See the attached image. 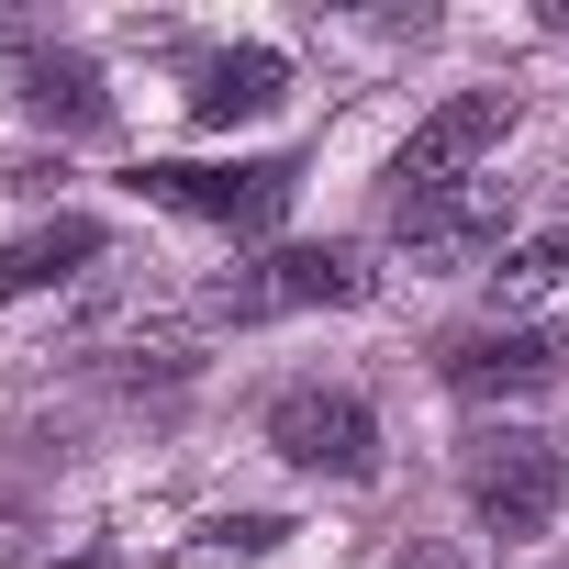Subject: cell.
Wrapping results in <instances>:
<instances>
[{"label":"cell","instance_id":"cell-1","mask_svg":"<svg viewBox=\"0 0 569 569\" xmlns=\"http://www.w3.org/2000/svg\"><path fill=\"white\" fill-rule=\"evenodd\" d=\"M336 302H369V257L358 246H279L257 268H234L212 313L223 325H268V313H336Z\"/></svg>","mask_w":569,"mask_h":569},{"label":"cell","instance_id":"cell-2","mask_svg":"<svg viewBox=\"0 0 569 569\" xmlns=\"http://www.w3.org/2000/svg\"><path fill=\"white\" fill-rule=\"evenodd\" d=\"M134 190H146V201H168V212H190V223L268 234L279 212H291L302 168H291V157H234V168H190V157H168V168H134Z\"/></svg>","mask_w":569,"mask_h":569},{"label":"cell","instance_id":"cell-3","mask_svg":"<svg viewBox=\"0 0 569 569\" xmlns=\"http://www.w3.org/2000/svg\"><path fill=\"white\" fill-rule=\"evenodd\" d=\"M502 134H513V90H458V101H436V112L402 134V157H391V190H402V201L469 190V168H480Z\"/></svg>","mask_w":569,"mask_h":569},{"label":"cell","instance_id":"cell-4","mask_svg":"<svg viewBox=\"0 0 569 569\" xmlns=\"http://www.w3.org/2000/svg\"><path fill=\"white\" fill-rule=\"evenodd\" d=\"M469 513L491 525V536H547L558 525V491H569V469H558V447L547 436H469Z\"/></svg>","mask_w":569,"mask_h":569},{"label":"cell","instance_id":"cell-5","mask_svg":"<svg viewBox=\"0 0 569 569\" xmlns=\"http://www.w3.org/2000/svg\"><path fill=\"white\" fill-rule=\"evenodd\" d=\"M268 447L291 458V469H313V480H369L380 469V413L358 402V391H279L268 402Z\"/></svg>","mask_w":569,"mask_h":569},{"label":"cell","instance_id":"cell-6","mask_svg":"<svg viewBox=\"0 0 569 569\" xmlns=\"http://www.w3.org/2000/svg\"><path fill=\"white\" fill-rule=\"evenodd\" d=\"M436 369H447L469 402H525V391H558V380H569V347H558L547 325H480V336H458Z\"/></svg>","mask_w":569,"mask_h":569},{"label":"cell","instance_id":"cell-7","mask_svg":"<svg viewBox=\"0 0 569 569\" xmlns=\"http://www.w3.org/2000/svg\"><path fill=\"white\" fill-rule=\"evenodd\" d=\"M502 179H469V190H436V201H402V257L413 268H469V257H502Z\"/></svg>","mask_w":569,"mask_h":569},{"label":"cell","instance_id":"cell-8","mask_svg":"<svg viewBox=\"0 0 569 569\" xmlns=\"http://www.w3.org/2000/svg\"><path fill=\"white\" fill-rule=\"evenodd\" d=\"M279 101H291V57L279 46H223V57L190 68V123L201 134H234V123H257Z\"/></svg>","mask_w":569,"mask_h":569},{"label":"cell","instance_id":"cell-9","mask_svg":"<svg viewBox=\"0 0 569 569\" xmlns=\"http://www.w3.org/2000/svg\"><path fill=\"white\" fill-rule=\"evenodd\" d=\"M90 257H101V223H90V212H57V223L12 234V246H0V302H34V291H57V279H79Z\"/></svg>","mask_w":569,"mask_h":569},{"label":"cell","instance_id":"cell-10","mask_svg":"<svg viewBox=\"0 0 569 569\" xmlns=\"http://www.w3.org/2000/svg\"><path fill=\"white\" fill-rule=\"evenodd\" d=\"M12 101L34 112V123H101L112 101H101V68L79 57V46H23L12 57Z\"/></svg>","mask_w":569,"mask_h":569},{"label":"cell","instance_id":"cell-11","mask_svg":"<svg viewBox=\"0 0 569 569\" xmlns=\"http://www.w3.org/2000/svg\"><path fill=\"white\" fill-rule=\"evenodd\" d=\"M480 279H491V302H502V313H525V302H547L558 279H569V223H547V234H525V246H502V257H491Z\"/></svg>","mask_w":569,"mask_h":569},{"label":"cell","instance_id":"cell-12","mask_svg":"<svg viewBox=\"0 0 569 569\" xmlns=\"http://www.w3.org/2000/svg\"><path fill=\"white\" fill-rule=\"evenodd\" d=\"M279 536H291L279 513H234V525H212V547H234V558H257V547H279Z\"/></svg>","mask_w":569,"mask_h":569},{"label":"cell","instance_id":"cell-13","mask_svg":"<svg viewBox=\"0 0 569 569\" xmlns=\"http://www.w3.org/2000/svg\"><path fill=\"white\" fill-rule=\"evenodd\" d=\"M68 569H112V558H68Z\"/></svg>","mask_w":569,"mask_h":569}]
</instances>
